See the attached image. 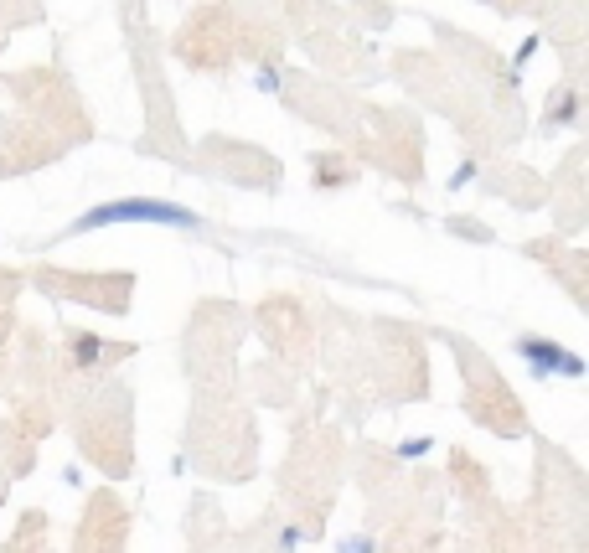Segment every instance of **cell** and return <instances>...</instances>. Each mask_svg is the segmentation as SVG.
<instances>
[{
    "mask_svg": "<svg viewBox=\"0 0 589 553\" xmlns=\"http://www.w3.org/2000/svg\"><path fill=\"white\" fill-rule=\"evenodd\" d=\"M114 223H161V228H186V233L202 228V218H197L192 207H181V202H161V197H119V202H104V207H88L68 233L114 228Z\"/></svg>",
    "mask_w": 589,
    "mask_h": 553,
    "instance_id": "cell-1",
    "label": "cell"
},
{
    "mask_svg": "<svg viewBox=\"0 0 589 553\" xmlns=\"http://www.w3.org/2000/svg\"><path fill=\"white\" fill-rule=\"evenodd\" d=\"M517 357H522V367L538 383H553V378L579 383L584 378V357L579 352H564L558 342H548V336H517Z\"/></svg>",
    "mask_w": 589,
    "mask_h": 553,
    "instance_id": "cell-2",
    "label": "cell"
},
{
    "mask_svg": "<svg viewBox=\"0 0 589 553\" xmlns=\"http://www.w3.org/2000/svg\"><path fill=\"white\" fill-rule=\"evenodd\" d=\"M109 357H119V347H109L104 336H93V331H68V362L78 367V373H93V367H104Z\"/></svg>",
    "mask_w": 589,
    "mask_h": 553,
    "instance_id": "cell-3",
    "label": "cell"
},
{
    "mask_svg": "<svg viewBox=\"0 0 589 553\" xmlns=\"http://www.w3.org/2000/svg\"><path fill=\"white\" fill-rule=\"evenodd\" d=\"M543 130L558 135V130H579V94L574 88H558L553 104L543 109Z\"/></svg>",
    "mask_w": 589,
    "mask_h": 553,
    "instance_id": "cell-4",
    "label": "cell"
},
{
    "mask_svg": "<svg viewBox=\"0 0 589 553\" xmlns=\"http://www.w3.org/2000/svg\"><path fill=\"white\" fill-rule=\"evenodd\" d=\"M357 171L352 161H341V156H316V187L321 192H336V187H352Z\"/></svg>",
    "mask_w": 589,
    "mask_h": 553,
    "instance_id": "cell-5",
    "label": "cell"
},
{
    "mask_svg": "<svg viewBox=\"0 0 589 553\" xmlns=\"http://www.w3.org/2000/svg\"><path fill=\"white\" fill-rule=\"evenodd\" d=\"M259 88H264V94H279V88H285V78H279V63H274V57H264V63H259Z\"/></svg>",
    "mask_w": 589,
    "mask_h": 553,
    "instance_id": "cell-6",
    "label": "cell"
},
{
    "mask_svg": "<svg viewBox=\"0 0 589 553\" xmlns=\"http://www.w3.org/2000/svg\"><path fill=\"white\" fill-rule=\"evenodd\" d=\"M424 450H429V440H403V445H398L403 460H414V455H424Z\"/></svg>",
    "mask_w": 589,
    "mask_h": 553,
    "instance_id": "cell-7",
    "label": "cell"
},
{
    "mask_svg": "<svg viewBox=\"0 0 589 553\" xmlns=\"http://www.w3.org/2000/svg\"><path fill=\"white\" fill-rule=\"evenodd\" d=\"M476 176V161H460V171L450 176V187H465V181H471Z\"/></svg>",
    "mask_w": 589,
    "mask_h": 553,
    "instance_id": "cell-8",
    "label": "cell"
},
{
    "mask_svg": "<svg viewBox=\"0 0 589 553\" xmlns=\"http://www.w3.org/2000/svg\"><path fill=\"white\" fill-rule=\"evenodd\" d=\"M341 553H372V538H352V543L341 548Z\"/></svg>",
    "mask_w": 589,
    "mask_h": 553,
    "instance_id": "cell-9",
    "label": "cell"
},
{
    "mask_svg": "<svg viewBox=\"0 0 589 553\" xmlns=\"http://www.w3.org/2000/svg\"><path fill=\"white\" fill-rule=\"evenodd\" d=\"M481 6H491V0H481Z\"/></svg>",
    "mask_w": 589,
    "mask_h": 553,
    "instance_id": "cell-10",
    "label": "cell"
}]
</instances>
